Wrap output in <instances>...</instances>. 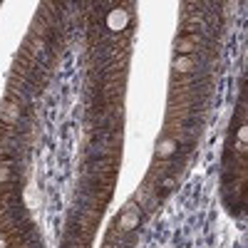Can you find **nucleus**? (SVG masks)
I'll list each match as a JSON object with an SVG mask.
<instances>
[{"mask_svg": "<svg viewBox=\"0 0 248 248\" xmlns=\"http://www.w3.org/2000/svg\"><path fill=\"white\" fill-rule=\"evenodd\" d=\"M191 65H194V57H181V60L174 62V70H179V72H189Z\"/></svg>", "mask_w": 248, "mask_h": 248, "instance_id": "obj_3", "label": "nucleus"}, {"mask_svg": "<svg viewBox=\"0 0 248 248\" xmlns=\"http://www.w3.org/2000/svg\"><path fill=\"white\" fill-rule=\"evenodd\" d=\"M179 147V141L176 139H167V141H161L159 144V156H169V154H174V149Z\"/></svg>", "mask_w": 248, "mask_h": 248, "instance_id": "obj_2", "label": "nucleus"}, {"mask_svg": "<svg viewBox=\"0 0 248 248\" xmlns=\"http://www.w3.org/2000/svg\"><path fill=\"white\" fill-rule=\"evenodd\" d=\"M129 23V13L127 10H112L107 15V28L109 30H124Z\"/></svg>", "mask_w": 248, "mask_h": 248, "instance_id": "obj_1", "label": "nucleus"}]
</instances>
